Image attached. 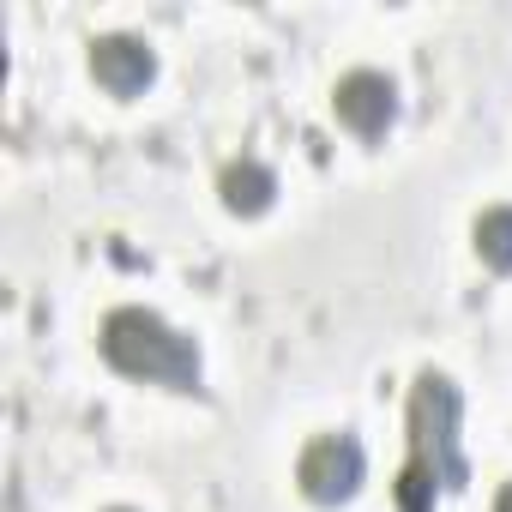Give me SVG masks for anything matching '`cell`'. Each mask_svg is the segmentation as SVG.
I'll return each mask as SVG.
<instances>
[{"mask_svg": "<svg viewBox=\"0 0 512 512\" xmlns=\"http://www.w3.org/2000/svg\"><path fill=\"white\" fill-rule=\"evenodd\" d=\"M332 109H338V121H344L350 133L374 139V133H386V127H392V115H398V91H392V79H386V73L356 67V73H344V79L332 85Z\"/></svg>", "mask_w": 512, "mask_h": 512, "instance_id": "4", "label": "cell"}, {"mask_svg": "<svg viewBox=\"0 0 512 512\" xmlns=\"http://www.w3.org/2000/svg\"><path fill=\"white\" fill-rule=\"evenodd\" d=\"M217 193H223V205H229V211L253 217V211H266V205H272V193H278V175H272L266 163L241 157V163H229V169H223Z\"/></svg>", "mask_w": 512, "mask_h": 512, "instance_id": "6", "label": "cell"}, {"mask_svg": "<svg viewBox=\"0 0 512 512\" xmlns=\"http://www.w3.org/2000/svg\"><path fill=\"white\" fill-rule=\"evenodd\" d=\"M103 356L133 374V380H157V386H199V350L193 338H181L175 326H163L145 308H115L103 320Z\"/></svg>", "mask_w": 512, "mask_h": 512, "instance_id": "1", "label": "cell"}, {"mask_svg": "<svg viewBox=\"0 0 512 512\" xmlns=\"http://www.w3.org/2000/svg\"><path fill=\"white\" fill-rule=\"evenodd\" d=\"M410 428H416V458L404 470V512H428V494L440 482H458V452H452V428H458V392L446 374H422L416 398H410Z\"/></svg>", "mask_w": 512, "mask_h": 512, "instance_id": "2", "label": "cell"}, {"mask_svg": "<svg viewBox=\"0 0 512 512\" xmlns=\"http://www.w3.org/2000/svg\"><path fill=\"white\" fill-rule=\"evenodd\" d=\"M115 512H127V506H115Z\"/></svg>", "mask_w": 512, "mask_h": 512, "instance_id": "9", "label": "cell"}, {"mask_svg": "<svg viewBox=\"0 0 512 512\" xmlns=\"http://www.w3.org/2000/svg\"><path fill=\"white\" fill-rule=\"evenodd\" d=\"M494 512H512V482L500 488V500H494Z\"/></svg>", "mask_w": 512, "mask_h": 512, "instance_id": "8", "label": "cell"}, {"mask_svg": "<svg viewBox=\"0 0 512 512\" xmlns=\"http://www.w3.org/2000/svg\"><path fill=\"white\" fill-rule=\"evenodd\" d=\"M476 253L494 272H512V205H494L476 217Z\"/></svg>", "mask_w": 512, "mask_h": 512, "instance_id": "7", "label": "cell"}, {"mask_svg": "<svg viewBox=\"0 0 512 512\" xmlns=\"http://www.w3.org/2000/svg\"><path fill=\"white\" fill-rule=\"evenodd\" d=\"M91 73H97V85H103V91L133 97V91H145V85H151L157 55H151V43H139V37H127V31H115V37H97V43H91Z\"/></svg>", "mask_w": 512, "mask_h": 512, "instance_id": "5", "label": "cell"}, {"mask_svg": "<svg viewBox=\"0 0 512 512\" xmlns=\"http://www.w3.org/2000/svg\"><path fill=\"white\" fill-rule=\"evenodd\" d=\"M296 482H302L308 500H320V506L350 500L356 482H362V446H356L350 434H320V440H308V452H302V464H296Z\"/></svg>", "mask_w": 512, "mask_h": 512, "instance_id": "3", "label": "cell"}]
</instances>
